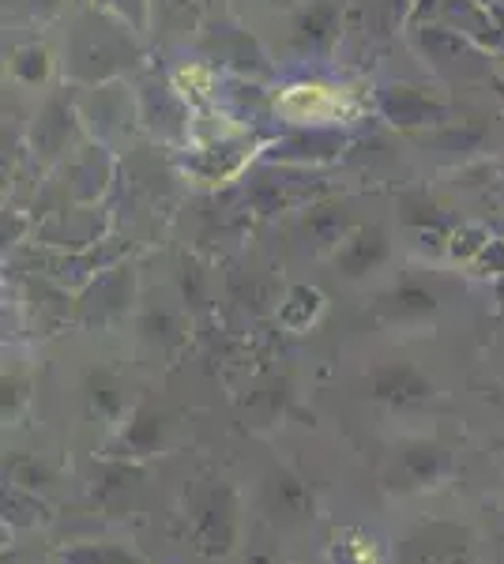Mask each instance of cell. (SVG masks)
I'll return each instance as SVG.
<instances>
[{
	"label": "cell",
	"instance_id": "obj_1",
	"mask_svg": "<svg viewBox=\"0 0 504 564\" xmlns=\"http://www.w3.org/2000/svg\"><path fill=\"white\" fill-rule=\"evenodd\" d=\"M279 110L294 121H328V117L347 113L350 102L339 91H328V87H294V91L283 94Z\"/></svg>",
	"mask_w": 504,
	"mask_h": 564
}]
</instances>
